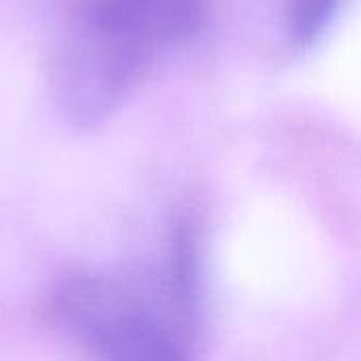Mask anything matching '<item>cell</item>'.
<instances>
[{
  "label": "cell",
  "mask_w": 361,
  "mask_h": 361,
  "mask_svg": "<svg viewBox=\"0 0 361 361\" xmlns=\"http://www.w3.org/2000/svg\"><path fill=\"white\" fill-rule=\"evenodd\" d=\"M197 243L171 239L161 271H78L51 294L57 328L93 361H197Z\"/></svg>",
  "instance_id": "obj_1"
},
{
  "label": "cell",
  "mask_w": 361,
  "mask_h": 361,
  "mask_svg": "<svg viewBox=\"0 0 361 361\" xmlns=\"http://www.w3.org/2000/svg\"><path fill=\"white\" fill-rule=\"evenodd\" d=\"M144 66L123 51L85 15L53 59V93L61 112L78 127L106 118Z\"/></svg>",
  "instance_id": "obj_2"
},
{
  "label": "cell",
  "mask_w": 361,
  "mask_h": 361,
  "mask_svg": "<svg viewBox=\"0 0 361 361\" xmlns=\"http://www.w3.org/2000/svg\"><path fill=\"white\" fill-rule=\"evenodd\" d=\"M207 0H95L85 15L144 66L152 53L195 34Z\"/></svg>",
  "instance_id": "obj_3"
},
{
  "label": "cell",
  "mask_w": 361,
  "mask_h": 361,
  "mask_svg": "<svg viewBox=\"0 0 361 361\" xmlns=\"http://www.w3.org/2000/svg\"><path fill=\"white\" fill-rule=\"evenodd\" d=\"M338 0H288L290 32L298 44L313 42L336 11Z\"/></svg>",
  "instance_id": "obj_4"
}]
</instances>
